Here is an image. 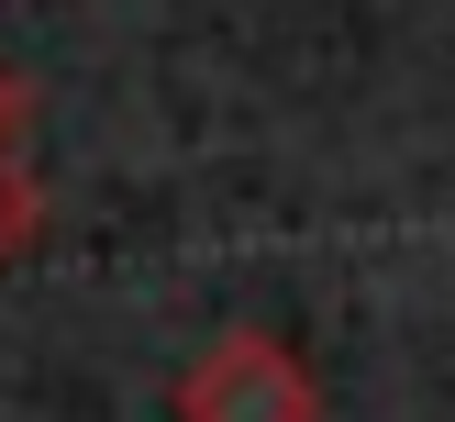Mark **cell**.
Listing matches in <instances>:
<instances>
[{"label":"cell","mask_w":455,"mask_h":422,"mask_svg":"<svg viewBox=\"0 0 455 422\" xmlns=\"http://www.w3.org/2000/svg\"><path fill=\"white\" fill-rule=\"evenodd\" d=\"M167 411L178 422H323V389H311V367L278 345V333L234 322V333H212V345L178 367Z\"/></svg>","instance_id":"cell-1"},{"label":"cell","mask_w":455,"mask_h":422,"mask_svg":"<svg viewBox=\"0 0 455 422\" xmlns=\"http://www.w3.org/2000/svg\"><path fill=\"white\" fill-rule=\"evenodd\" d=\"M34 234H44V189H34V167H22V155H0V278L34 256Z\"/></svg>","instance_id":"cell-2"},{"label":"cell","mask_w":455,"mask_h":422,"mask_svg":"<svg viewBox=\"0 0 455 422\" xmlns=\"http://www.w3.org/2000/svg\"><path fill=\"white\" fill-rule=\"evenodd\" d=\"M22 123H34V89H22V67L0 56V155H22Z\"/></svg>","instance_id":"cell-3"}]
</instances>
